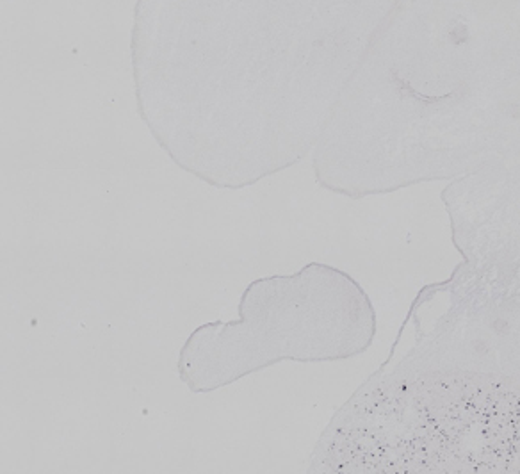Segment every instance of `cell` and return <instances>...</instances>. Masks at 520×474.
Masks as SVG:
<instances>
[{
    "mask_svg": "<svg viewBox=\"0 0 520 474\" xmlns=\"http://www.w3.org/2000/svg\"><path fill=\"white\" fill-rule=\"evenodd\" d=\"M374 334V312L353 280L323 264L255 280L239 319L196 328L178 355L191 391L210 392L280 360L319 362L360 353Z\"/></svg>",
    "mask_w": 520,
    "mask_h": 474,
    "instance_id": "obj_1",
    "label": "cell"
}]
</instances>
